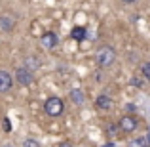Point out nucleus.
Instances as JSON below:
<instances>
[{
    "mask_svg": "<svg viewBox=\"0 0 150 147\" xmlns=\"http://www.w3.org/2000/svg\"><path fill=\"white\" fill-rule=\"evenodd\" d=\"M97 65L101 67V69H106V67H110L114 61H116V50L112 48V46H101L99 50H97Z\"/></svg>",
    "mask_w": 150,
    "mask_h": 147,
    "instance_id": "obj_1",
    "label": "nucleus"
},
{
    "mask_svg": "<svg viewBox=\"0 0 150 147\" xmlns=\"http://www.w3.org/2000/svg\"><path fill=\"white\" fill-rule=\"evenodd\" d=\"M44 113L48 115V117H51V118L61 117V115L65 113V103H63V99L61 98H55V96L48 98V99H46V103H44Z\"/></svg>",
    "mask_w": 150,
    "mask_h": 147,
    "instance_id": "obj_2",
    "label": "nucleus"
},
{
    "mask_svg": "<svg viewBox=\"0 0 150 147\" xmlns=\"http://www.w3.org/2000/svg\"><path fill=\"white\" fill-rule=\"evenodd\" d=\"M15 82H19L21 86H30L34 82L33 71L27 69V67H19V69L15 71Z\"/></svg>",
    "mask_w": 150,
    "mask_h": 147,
    "instance_id": "obj_3",
    "label": "nucleus"
},
{
    "mask_svg": "<svg viewBox=\"0 0 150 147\" xmlns=\"http://www.w3.org/2000/svg\"><path fill=\"white\" fill-rule=\"evenodd\" d=\"M137 118L135 117H131V115H124V117L120 118V122H118V126H120V130L122 132H125V134H131L133 130H137Z\"/></svg>",
    "mask_w": 150,
    "mask_h": 147,
    "instance_id": "obj_4",
    "label": "nucleus"
},
{
    "mask_svg": "<svg viewBox=\"0 0 150 147\" xmlns=\"http://www.w3.org/2000/svg\"><path fill=\"white\" fill-rule=\"evenodd\" d=\"M40 42H42V46H44V48L51 50V48H55V46H57L59 38H57V34H55L53 31H48V33H44L40 37Z\"/></svg>",
    "mask_w": 150,
    "mask_h": 147,
    "instance_id": "obj_5",
    "label": "nucleus"
},
{
    "mask_svg": "<svg viewBox=\"0 0 150 147\" xmlns=\"http://www.w3.org/2000/svg\"><path fill=\"white\" fill-rule=\"evenodd\" d=\"M11 86H13V77L8 71H0V94L11 90Z\"/></svg>",
    "mask_w": 150,
    "mask_h": 147,
    "instance_id": "obj_6",
    "label": "nucleus"
},
{
    "mask_svg": "<svg viewBox=\"0 0 150 147\" xmlns=\"http://www.w3.org/2000/svg\"><path fill=\"white\" fill-rule=\"evenodd\" d=\"M95 105H97V109H101V111H108L110 107H112V98L106 96V94H101V96H97V99H95Z\"/></svg>",
    "mask_w": 150,
    "mask_h": 147,
    "instance_id": "obj_7",
    "label": "nucleus"
},
{
    "mask_svg": "<svg viewBox=\"0 0 150 147\" xmlns=\"http://www.w3.org/2000/svg\"><path fill=\"white\" fill-rule=\"evenodd\" d=\"M13 27H15V19L11 17V15H8V14L0 15V29H2V31L10 33V31L13 29Z\"/></svg>",
    "mask_w": 150,
    "mask_h": 147,
    "instance_id": "obj_8",
    "label": "nucleus"
},
{
    "mask_svg": "<svg viewBox=\"0 0 150 147\" xmlns=\"http://www.w3.org/2000/svg\"><path fill=\"white\" fill-rule=\"evenodd\" d=\"M86 37H88V31H86L84 27H74V29L70 31V38L76 40V42H82Z\"/></svg>",
    "mask_w": 150,
    "mask_h": 147,
    "instance_id": "obj_9",
    "label": "nucleus"
},
{
    "mask_svg": "<svg viewBox=\"0 0 150 147\" xmlns=\"http://www.w3.org/2000/svg\"><path fill=\"white\" fill-rule=\"evenodd\" d=\"M69 98H70V101H72V103H76V105H82V103L86 101L84 92H82V90H70Z\"/></svg>",
    "mask_w": 150,
    "mask_h": 147,
    "instance_id": "obj_10",
    "label": "nucleus"
},
{
    "mask_svg": "<svg viewBox=\"0 0 150 147\" xmlns=\"http://www.w3.org/2000/svg\"><path fill=\"white\" fill-rule=\"evenodd\" d=\"M131 147H150V136H143L131 141Z\"/></svg>",
    "mask_w": 150,
    "mask_h": 147,
    "instance_id": "obj_11",
    "label": "nucleus"
},
{
    "mask_svg": "<svg viewBox=\"0 0 150 147\" xmlns=\"http://www.w3.org/2000/svg\"><path fill=\"white\" fill-rule=\"evenodd\" d=\"M25 67H27V69H29V67H30V69H38V67H40V61H38L34 55H33V57H27L25 59Z\"/></svg>",
    "mask_w": 150,
    "mask_h": 147,
    "instance_id": "obj_12",
    "label": "nucleus"
},
{
    "mask_svg": "<svg viewBox=\"0 0 150 147\" xmlns=\"http://www.w3.org/2000/svg\"><path fill=\"white\" fill-rule=\"evenodd\" d=\"M122 130H120V126L118 124H108L106 126V134H108V136H116V134H120Z\"/></svg>",
    "mask_w": 150,
    "mask_h": 147,
    "instance_id": "obj_13",
    "label": "nucleus"
},
{
    "mask_svg": "<svg viewBox=\"0 0 150 147\" xmlns=\"http://www.w3.org/2000/svg\"><path fill=\"white\" fill-rule=\"evenodd\" d=\"M141 71H143V77L146 78V80L150 82V61L143 63V67H141Z\"/></svg>",
    "mask_w": 150,
    "mask_h": 147,
    "instance_id": "obj_14",
    "label": "nucleus"
},
{
    "mask_svg": "<svg viewBox=\"0 0 150 147\" xmlns=\"http://www.w3.org/2000/svg\"><path fill=\"white\" fill-rule=\"evenodd\" d=\"M129 84H131V86H137V88H143L144 82H143V78H141V77H131Z\"/></svg>",
    "mask_w": 150,
    "mask_h": 147,
    "instance_id": "obj_15",
    "label": "nucleus"
},
{
    "mask_svg": "<svg viewBox=\"0 0 150 147\" xmlns=\"http://www.w3.org/2000/svg\"><path fill=\"white\" fill-rule=\"evenodd\" d=\"M23 147H40V143H38L34 138H27V140L23 141Z\"/></svg>",
    "mask_w": 150,
    "mask_h": 147,
    "instance_id": "obj_16",
    "label": "nucleus"
},
{
    "mask_svg": "<svg viewBox=\"0 0 150 147\" xmlns=\"http://www.w3.org/2000/svg\"><path fill=\"white\" fill-rule=\"evenodd\" d=\"M2 124H4V130H6V132H10V130H11V122H10V118H4Z\"/></svg>",
    "mask_w": 150,
    "mask_h": 147,
    "instance_id": "obj_17",
    "label": "nucleus"
},
{
    "mask_svg": "<svg viewBox=\"0 0 150 147\" xmlns=\"http://www.w3.org/2000/svg\"><path fill=\"white\" fill-rule=\"evenodd\" d=\"M59 147H72V143H70V141H63V143L59 145Z\"/></svg>",
    "mask_w": 150,
    "mask_h": 147,
    "instance_id": "obj_18",
    "label": "nucleus"
},
{
    "mask_svg": "<svg viewBox=\"0 0 150 147\" xmlns=\"http://www.w3.org/2000/svg\"><path fill=\"white\" fill-rule=\"evenodd\" d=\"M122 2H125V4H133V2H137V0H122Z\"/></svg>",
    "mask_w": 150,
    "mask_h": 147,
    "instance_id": "obj_19",
    "label": "nucleus"
},
{
    "mask_svg": "<svg viewBox=\"0 0 150 147\" xmlns=\"http://www.w3.org/2000/svg\"><path fill=\"white\" fill-rule=\"evenodd\" d=\"M103 147H114V143H106V145H103Z\"/></svg>",
    "mask_w": 150,
    "mask_h": 147,
    "instance_id": "obj_20",
    "label": "nucleus"
}]
</instances>
